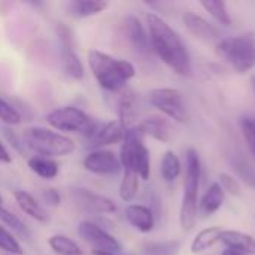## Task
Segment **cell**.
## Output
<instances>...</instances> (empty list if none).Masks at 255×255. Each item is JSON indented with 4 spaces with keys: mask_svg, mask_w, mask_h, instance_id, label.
Wrapping results in <instances>:
<instances>
[{
    "mask_svg": "<svg viewBox=\"0 0 255 255\" xmlns=\"http://www.w3.org/2000/svg\"><path fill=\"white\" fill-rule=\"evenodd\" d=\"M151 48L175 73L188 76L191 73V57L182 37L160 15L146 13Z\"/></svg>",
    "mask_w": 255,
    "mask_h": 255,
    "instance_id": "obj_1",
    "label": "cell"
},
{
    "mask_svg": "<svg viewBox=\"0 0 255 255\" xmlns=\"http://www.w3.org/2000/svg\"><path fill=\"white\" fill-rule=\"evenodd\" d=\"M88 64L97 84L109 93L123 90L136 75V69L130 61L115 58L99 49L88 51Z\"/></svg>",
    "mask_w": 255,
    "mask_h": 255,
    "instance_id": "obj_2",
    "label": "cell"
},
{
    "mask_svg": "<svg viewBox=\"0 0 255 255\" xmlns=\"http://www.w3.org/2000/svg\"><path fill=\"white\" fill-rule=\"evenodd\" d=\"M185 182H184V197L179 211V223L184 232H191L197 221V197L200 188L202 164L199 152L194 148H188L185 152Z\"/></svg>",
    "mask_w": 255,
    "mask_h": 255,
    "instance_id": "obj_3",
    "label": "cell"
},
{
    "mask_svg": "<svg viewBox=\"0 0 255 255\" xmlns=\"http://www.w3.org/2000/svg\"><path fill=\"white\" fill-rule=\"evenodd\" d=\"M24 145L39 157H66L76 149L72 137L45 127H30L22 134Z\"/></svg>",
    "mask_w": 255,
    "mask_h": 255,
    "instance_id": "obj_4",
    "label": "cell"
},
{
    "mask_svg": "<svg viewBox=\"0 0 255 255\" xmlns=\"http://www.w3.org/2000/svg\"><path fill=\"white\" fill-rule=\"evenodd\" d=\"M217 55L238 73H248L255 67V34H239L220 39Z\"/></svg>",
    "mask_w": 255,
    "mask_h": 255,
    "instance_id": "obj_5",
    "label": "cell"
},
{
    "mask_svg": "<svg viewBox=\"0 0 255 255\" xmlns=\"http://www.w3.org/2000/svg\"><path fill=\"white\" fill-rule=\"evenodd\" d=\"M143 134L137 126L126 131L124 140L121 143L120 160L123 170H133L143 181L149 179L151 173V157L149 149L143 142Z\"/></svg>",
    "mask_w": 255,
    "mask_h": 255,
    "instance_id": "obj_6",
    "label": "cell"
},
{
    "mask_svg": "<svg viewBox=\"0 0 255 255\" xmlns=\"http://www.w3.org/2000/svg\"><path fill=\"white\" fill-rule=\"evenodd\" d=\"M48 124L55 128L58 133H81L85 137L91 134L94 127L97 126V121L90 118L82 109L76 106H61L54 111H51L46 117Z\"/></svg>",
    "mask_w": 255,
    "mask_h": 255,
    "instance_id": "obj_7",
    "label": "cell"
},
{
    "mask_svg": "<svg viewBox=\"0 0 255 255\" xmlns=\"http://www.w3.org/2000/svg\"><path fill=\"white\" fill-rule=\"evenodd\" d=\"M149 102L161 114L176 123H185L188 118L182 94L176 88H155L149 93Z\"/></svg>",
    "mask_w": 255,
    "mask_h": 255,
    "instance_id": "obj_8",
    "label": "cell"
},
{
    "mask_svg": "<svg viewBox=\"0 0 255 255\" xmlns=\"http://www.w3.org/2000/svg\"><path fill=\"white\" fill-rule=\"evenodd\" d=\"M55 31L58 36L64 72L72 79L81 81L84 78V66H82V61L73 48V31H72V28L64 22H58Z\"/></svg>",
    "mask_w": 255,
    "mask_h": 255,
    "instance_id": "obj_9",
    "label": "cell"
},
{
    "mask_svg": "<svg viewBox=\"0 0 255 255\" xmlns=\"http://www.w3.org/2000/svg\"><path fill=\"white\" fill-rule=\"evenodd\" d=\"M78 233L81 239L93 248V251L118 253L121 250L120 242L93 221H82L78 227Z\"/></svg>",
    "mask_w": 255,
    "mask_h": 255,
    "instance_id": "obj_10",
    "label": "cell"
},
{
    "mask_svg": "<svg viewBox=\"0 0 255 255\" xmlns=\"http://www.w3.org/2000/svg\"><path fill=\"white\" fill-rule=\"evenodd\" d=\"M73 205L85 214L96 215V214H114L117 211L115 203L97 193H93L85 188H75L70 193Z\"/></svg>",
    "mask_w": 255,
    "mask_h": 255,
    "instance_id": "obj_11",
    "label": "cell"
},
{
    "mask_svg": "<svg viewBox=\"0 0 255 255\" xmlns=\"http://www.w3.org/2000/svg\"><path fill=\"white\" fill-rule=\"evenodd\" d=\"M84 169L96 175H115L123 166L120 157L108 149H94L82 161Z\"/></svg>",
    "mask_w": 255,
    "mask_h": 255,
    "instance_id": "obj_12",
    "label": "cell"
},
{
    "mask_svg": "<svg viewBox=\"0 0 255 255\" xmlns=\"http://www.w3.org/2000/svg\"><path fill=\"white\" fill-rule=\"evenodd\" d=\"M126 128L117 121H109V123H97L91 134L87 137L88 146L94 149H102L103 146L115 145L124 140L126 136Z\"/></svg>",
    "mask_w": 255,
    "mask_h": 255,
    "instance_id": "obj_13",
    "label": "cell"
},
{
    "mask_svg": "<svg viewBox=\"0 0 255 255\" xmlns=\"http://www.w3.org/2000/svg\"><path fill=\"white\" fill-rule=\"evenodd\" d=\"M121 31H123L126 40L128 42V45L136 52H139V54H148L152 49L151 48L149 34L146 33L142 21L137 16L127 15L121 21Z\"/></svg>",
    "mask_w": 255,
    "mask_h": 255,
    "instance_id": "obj_14",
    "label": "cell"
},
{
    "mask_svg": "<svg viewBox=\"0 0 255 255\" xmlns=\"http://www.w3.org/2000/svg\"><path fill=\"white\" fill-rule=\"evenodd\" d=\"M184 24L188 30V33L196 37L197 40L203 43H218L220 42V33L215 25H212L208 19L203 16L187 10L184 13Z\"/></svg>",
    "mask_w": 255,
    "mask_h": 255,
    "instance_id": "obj_15",
    "label": "cell"
},
{
    "mask_svg": "<svg viewBox=\"0 0 255 255\" xmlns=\"http://www.w3.org/2000/svg\"><path fill=\"white\" fill-rule=\"evenodd\" d=\"M137 127L143 136H149V137H152L158 142H163V143L170 142L172 136H173V131H172L169 121L163 117H158V115H152V117L145 118Z\"/></svg>",
    "mask_w": 255,
    "mask_h": 255,
    "instance_id": "obj_16",
    "label": "cell"
},
{
    "mask_svg": "<svg viewBox=\"0 0 255 255\" xmlns=\"http://www.w3.org/2000/svg\"><path fill=\"white\" fill-rule=\"evenodd\" d=\"M126 218L128 224L140 233L152 232L155 224L152 211L145 205H128L126 208Z\"/></svg>",
    "mask_w": 255,
    "mask_h": 255,
    "instance_id": "obj_17",
    "label": "cell"
},
{
    "mask_svg": "<svg viewBox=\"0 0 255 255\" xmlns=\"http://www.w3.org/2000/svg\"><path fill=\"white\" fill-rule=\"evenodd\" d=\"M118 123L126 128L130 130L134 127V121L139 114V103L137 97L133 91H124L118 99Z\"/></svg>",
    "mask_w": 255,
    "mask_h": 255,
    "instance_id": "obj_18",
    "label": "cell"
},
{
    "mask_svg": "<svg viewBox=\"0 0 255 255\" xmlns=\"http://www.w3.org/2000/svg\"><path fill=\"white\" fill-rule=\"evenodd\" d=\"M13 197H15V202L18 205V208L25 214L28 215L30 218H33L34 221L37 223H42V224H46L49 217L46 214V211L42 208V205L28 193V191H24V190H16L13 193Z\"/></svg>",
    "mask_w": 255,
    "mask_h": 255,
    "instance_id": "obj_19",
    "label": "cell"
},
{
    "mask_svg": "<svg viewBox=\"0 0 255 255\" xmlns=\"http://www.w3.org/2000/svg\"><path fill=\"white\" fill-rule=\"evenodd\" d=\"M220 242H223L227 248L242 251L247 255H255V239L248 233L238 230H223Z\"/></svg>",
    "mask_w": 255,
    "mask_h": 255,
    "instance_id": "obj_20",
    "label": "cell"
},
{
    "mask_svg": "<svg viewBox=\"0 0 255 255\" xmlns=\"http://www.w3.org/2000/svg\"><path fill=\"white\" fill-rule=\"evenodd\" d=\"M109 3L103 0H73L67 3V12L73 18H88L102 13Z\"/></svg>",
    "mask_w": 255,
    "mask_h": 255,
    "instance_id": "obj_21",
    "label": "cell"
},
{
    "mask_svg": "<svg viewBox=\"0 0 255 255\" xmlns=\"http://www.w3.org/2000/svg\"><path fill=\"white\" fill-rule=\"evenodd\" d=\"M27 166L34 175L40 176L42 179H48V181L57 178V175L60 172V166L55 160L46 158V157H39V155L30 157L27 161Z\"/></svg>",
    "mask_w": 255,
    "mask_h": 255,
    "instance_id": "obj_22",
    "label": "cell"
},
{
    "mask_svg": "<svg viewBox=\"0 0 255 255\" xmlns=\"http://www.w3.org/2000/svg\"><path fill=\"white\" fill-rule=\"evenodd\" d=\"M223 229L221 227H208L202 230L191 242V253L199 254L206 250H211L217 242H220Z\"/></svg>",
    "mask_w": 255,
    "mask_h": 255,
    "instance_id": "obj_23",
    "label": "cell"
},
{
    "mask_svg": "<svg viewBox=\"0 0 255 255\" xmlns=\"http://www.w3.org/2000/svg\"><path fill=\"white\" fill-rule=\"evenodd\" d=\"M223 203H224V190L221 188V185L218 182H214L208 188L205 196L202 197L200 208H202L203 214L212 215L223 206Z\"/></svg>",
    "mask_w": 255,
    "mask_h": 255,
    "instance_id": "obj_24",
    "label": "cell"
},
{
    "mask_svg": "<svg viewBox=\"0 0 255 255\" xmlns=\"http://www.w3.org/2000/svg\"><path fill=\"white\" fill-rule=\"evenodd\" d=\"M48 245L58 255H82L81 247L66 235H52L48 239Z\"/></svg>",
    "mask_w": 255,
    "mask_h": 255,
    "instance_id": "obj_25",
    "label": "cell"
},
{
    "mask_svg": "<svg viewBox=\"0 0 255 255\" xmlns=\"http://www.w3.org/2000/svg\"><path fill=\"white\" fill-rule=\"evenodd\" d=\"M139 176L136 172L133 170H126L123 173V179H121V185H120V197L121 200L130 203L134 200V197L137 196L139 191Z\"/></svg>",
    "mask_w": 255,
    "mask_h": 255,
    "instance_id": "obj_26",
    "label": "cell"
},
{
    "mask_svg": "<svg viewBox=\"0 0 255 255\" xmlns=\"http://www.w3.org/2000/svg\"><path fill=\"white\" fill-rule=\"evenodd\" d=\"M160 172L166 182H173L181 175V161L173 151L164 152L160 164Z\"/></svg>",
    "mask_w": 255,
    "mask_h": 255,
    "instance_id": "obj_27",
    "label": "cell"
},
{
    "mask_svg": "<svg viewBox=\"0 0 255 255\" xmlns=\"http://www.w3.org/2000/svg\"><path fill=\"white\" fill-rule=\"evenodd\" d=\"M200 4L220 24H223V25H230L232 24V16H230V12L227 9L226 1H223V0H202Z\"/></svg>",
    "mask_w": 255,
    "mask_h": 255,
    "instance_id": "obj_28",
    "label": "cell"
},
{
    "mask_svg": "<svg viewBox=\"0 0 255 255\" xmlns=\"http://www.w3.org/2000/svg\"><path fill=\"white\" fill-rule=\"evenodd\" d=\"M181 248L178 241H167V242H151L145 245L146 255H176Z\"/></svg>",
    "mask_w": 255,
    "mask_h": 255,
    "instance_id": "obj_29",
    "label": "cell"
},
{
    "mask_svg": "<svg viewBox=\"0 0 255 255\" xmlns=\"http://www.w3.org/2000/svg\"><path fill=\"white\" fill-rule=\"evenodd\" d=\"M0 221L4 226H7L9 229H12L13 232H16L18 235H21L24 238H28V229H27V226L15 214L9 212L3 206H0Z\"/></svg>",
    "mask_w": 255,
    "mask_h": 255,
    "instance_id": "obj_30",
    "label": "cell"
},
{
    "mask_svg": "<svg viewBox=\"0 0 255 255\" xmlns=\"http://www.w3.org/2000/svg\"><path fill=\"white\" fill-rule=\"evenodd\" d=\"M239 126H241L244 139H245L251 154L255 157V117H253V115H244L239 120Z\"/></svg>",
    "mask_w": 255,
    "mask_h": 255,
    "instance_id": "obj_31",
    "label": "cell"
},
{
    "mask_svg": "<svg viewBox=\"0 0 255 255\" xmlns=\"http://www.w3.org/2000/svg\"><path fill=\"white\" fill-rule=\"evenodd\" d=\"M0 250L4 251V254L9 255H22V248L19 242L13 238V235L0 226Z\"/></svg>",
    "mask_w": 255,
    "mask_h": 255,
    "instance_id": "obj_32",
    "label": "cell"
},
{
    "mask_svg": "<svg viewBox=\"0 0 255 255\" xmlns=\"http://www.w3.org/2000/svg\"><path fill=\"white\" fill-rule=\"evenodd\" d=\"M0 121L7 126H16L21 123V114L18 109L0 96Z\"/></svg>",
    "mask_w": 255,
    "mask_h": 255,
    "instance_id": "obj_33",
    "label": "cell"
},
{
    "mask_svg": "<svg viewBox=\"0 0 255 255\" xmlns=\"http://www.w3.org/2000/svg\"><path fill=\"white\" fill-rule=\"evenodd\" d=\"M220 185L224 190V193L227 191L229 194H232L235 197L241 196V184L230 173H226V172L220 173Z\"/></svg>",
    "mask_w": 255,
    "mask_h": 255,
    "instance_id": "obj_34",
    "label": "cell"
},
{
    "mask_svg": "<svg viewBox=\"0 0 255 255\" xmlns=\"http://www.w3.org/2000/svg\"><path fill=\"white\" fill-rule=\"evenodd\" d=\"M42 197L46 202V205H49L52 208H57L60 205V202H61L60 193L55 188H46V190H43L42 191Z\"/></svg>",
    "mask_w": 255,
    "mask_h": 255,
    "instance_id": "obj_35",
    "label": "cell"
},
{
    "mask_svg": "<svg viewBox=\"0 0 255 255\" xmlns=\"http://www.w3.org/2000/svg\"><path fill=\"white\" fill-rule=\"evenodd\" d=\"M3 134H4V137L7 139V142L16 149V151H22V146H24V142L12 131V130H9V128H3Z\"/></svg>",
    "mask_w": 255,
    "mask_h": 255,
    "instance_id": "obj_36",
    "label": "cell"
},
{
    "mask_svg": "<svg viewBox=\"0 0 255 255\" xmlns=\"http://www.w3.org/2000/svg\"><path fill=\"white\" fill-rule=\"evenodd\" d=\"M0 163H4V164L12 163V155L9 154V151L6 149V146L1 143V140H0Z\"/></svg>",
    "mask_w": 255,
    "mask_h": 255,
    "instance_id": "obj_37",
    "label": "cell"
},
{
    "mask_svg": "<svg viewBox=\"0 0 255 255\" xmlns=\"http://www.w3.org/2000/svg\"><path fill=\"white\" fill-rule=\"evenodd\" d=\"M221 255H247V254H245V253H242V251L233 250V248H226Z\"/></svg>",
    "mask_w": 255,
    "mask_h": 255,
    "instance_id": "obj_38",
    "label": "cell"
},
{
    "mask_svg": "<svg viewBox=\"0 0 255 255\" xmlns=\"http://www.w3.org/2000/svg\"><path fill=\"white\" fill-rule=\"evenodd\" d=\"M93 255H120L118 253H102V251H93Z\"/></svg>",
    "mask_w": 255,
    "mask_h": 255,
    "instance_id": "obj_39",
    "label": "cell"
},
{
    "mask_svg": "<svg viewBox=\"0 0 255 255\" xmlns=\"http://www.w3.org/2000/svg\"><path fill=\"white\" fill-rule=\"evenodd\" d=\"M251 82H253V88H254V91H255V75L251 78Z\"/></svg>",
    "mask_w": 255,
    "mask_h": 255,
    "instance_id": "obj_40",
    "label": "cell"
},
{
    "mask_svg": "<svg viewBox=\"0 0 255 255\" xmlns=\"http://www.w3.org/2000/svg\"><path fill=\"white\" fill-rule=\"evenodd\" d=\"M1 203H3V197H1V194H0V206H1Z\"/></svg>",
    "mask_w": 255,
    "mask_h": 255,
    "instance_id": "obj_41",
    "label": "cell"
},
{
    "mask_svg": "<svg viewBox=\"0 0 255 255\" xmlns=\"http://www.w3.org/2000/svg\"><path fill=\"white\" fill-rule=\"evenodd\" d=\"M4 255H9V254H4Z\"/></svg>",
    "mask_w": 255,
    "mask_h": 255,
    "instance_id": "obj_42",
    "label": "cell"
}]
</instances>
